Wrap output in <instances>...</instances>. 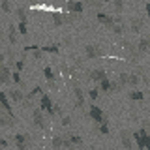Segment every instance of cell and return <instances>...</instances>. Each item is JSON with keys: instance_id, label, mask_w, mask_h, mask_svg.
Returning <instances> with one entry per match:
<instances>
[{"instance_id": "obj_1", "label": "cell", "mask_w": 150, "mask_h": 150, "mask_svg": "<svg viewBox=\"0 0 150 150\" xmlns=\"http://www.w3.org/2000/svg\"><path fill=\"white\" fill-rule=\"evenodd\" d=\"M133 137H135V143H137L139 150H150V135H148V131L144 128H141L139 131H135Z\"/></svg>"}, {"instance_id": "obj_2", "label": "cell", "mask_w": 150, "mask_h": 150, "mask_svg": "<svg viewBox=\"0 0 150 150\" xmlns=\"http://www.w3.org/2000/svg\"><path fill=\"white\" fill-rule=\"evenodd\" d=\"M83 9H84L83 0H68V2H66V11H68L69 15H81Z\"/></svg>"}, {"instance_id": "obj_3", "label": "cell", "mask_w": 150, "mask_h": 150, "mask_svg": "<svg viewBox=\"0 0 150 150\" xmlns=\"http://www.w3.org/2000/svg\"><path fill=\"white\" fill-rule=\"evenodd\" d=\"M88 112H90V116L94 118V122H96V124H105V122H109V118H107V115L105 112H103L100 107L98 105H90V109H88Z\"/></svg>"}, {"instance_id": "obj_4", "label": "cell", "mask_w": 150, "mask_h": 150, "mask_svg": "<svg viewBox=\"0 0 150 150\" xmlns=\"http://www.w3.org/2000/svg\"><path fill=\"white\" fill-rule=\"evenodd\" d=\"M53 100H51V96L49 94H41V100H40V109L41 111H47L49 112V116H54V112H53Z\"/></svg>"}, {"instance_id": "obj_5", "label": "cell", "mask_w": 150, "mask_h": 150, "mask_svg": "<svg viewBox=\"0 0 150 150\" xmlns=\"http://www.w3.org/2000/svg\"><path fill=\"white\" fill-rule=\"evenodd\" d=\"M84 53H86L88 58H100V56H103V51H101V47L98 45V43L84 45Z\"/></svg>"}, {"instance_id": "obj_6", "label": "cell", "mask_w": 150, "mask_h": 150, "mask_svg": "<svg viewBox=\"0 0 150 150\" xmlns=\"http://www.w3.org/2000/svg\"><path fill=\"white\" fill-rule=\"evenodd\" d=\"M0 105H2V109L8 112V116H11V118H15V112H13L11 105H9V100H8V94H4V90H0Z\"/></svg>"}, {"instance_id": "obj_7", "label": "cell", "mask_w": 150, "mask_h": 150, "mask_svg": "<svg viewBox=\"0 0 150 150\" xmlns=\"http://www.w3.org/2000/svg\"><path fill=\"white\" fill-rule=\"evenodd\" d=\"M122 45H124V49L128 51V54H129V58H131V62H137V56H139V51H137V45H133V43H129L128 40H124L122 41Z\"/></svg>"}, {"instance_id": "obj_8", "label": "cell", "mask_w": 150, "mask_h": 150, "mask_svg": "<svg viewBox=\"0 0 150 150\" xmlns=\"http://www.w3.org/2000/svg\"><path fill=\"white\" fill-rule=\"evenodd\" d=\"M73 94H75V107H77V109L84 107V92H83V88L79 86V84L73 86Z\"/></svg>"}, {"instance_id": "obj_9", "label": "cell", "mask_w": 150, "mask_h": 150, "mask_svg": "<svg viewBox=\"0 0 150 150\" xmlns=\"http://www.w3.org/2000/svg\"><path fill=\"white\" fill-rule=\"evenodd\" d=\"M107 77H109V75H107L105 69H92V71L88 73V79L94 81V83H101L103 79H107Z\"/></svg>"}, {"instance_id": "obj_10", "label": "cell", "mask_w": 150, "mask_h": 150, "mask_svg": "<svg viewBox=\"0 0 150 150\" xmlns=\"http://www.w3.org/2000/svg\"><path fill=\"white\" fill-rule=\"evenodd\" d=\"M13 141L17 144V150H26V143H28V135L26 133H15Z\"/></svg>"}, {"instance_id": "obj_11", "label": "cell", "mask_w": 150, "mask_h": 150, "mask_svg": "<svg viewBox=\"0 0 150 150\" xmlns=\"http://www.w3.org/2000/svg\"><path fill=\"white\" fill-rule=\"evenodd\" d=\"M96 17H98V21H100L101 25H105L107 28H112V26H115V17H112V15H107V13L100 11Z\"/></svg>"}, {"instance_id": "obj_12", "label": "cell", "mask_w": 150, "mask_h": 150, "mask_svg": "<svg viewBox=\"0 0 150 150\" xmlns=\"http://www.w3.org/2000/svg\"><path fill=\"white\" fill-rule=\"evenodd\" d=\"M143 26H144V23H143V19H139V17H133L129 21V30L133 32V34H139V32L143 30Z\"/></svg>"}, {"instance_id": "obj_13", "label": "cell", "mask_w": 150, "mask_h": 150, "mask_svg": "<svg viewBox=\"0 0 150 150\" xmlns=\"http://www.w3.org/2000/svg\"><path fill=\"white\" fill-rule=\"evenodd\" d=\"M32 118H34V124L38 126V128L45 129V122H43V116H41V109H40V107L32 111Z\"/></svg>"}, {"instance_id": "obj_14", "label": "cell", "mask_w": 150, "mask_h": 150, "mask_svg": "<svg viewBox=\"0 0 150 150\" xmlns=\"http://www.w3.org/2000/svg\"><path fill=\"white\" fill-rule=\"evenodd\" d=\"M120 141H122V144H124V148L126 150H131V148H133V143H131V133H129V131H122V133H120Z\"/></svg>"}, {"instance_id": "obj_15", "label": "cell", "mask_w": 150, "mask_h": 150, "mask_svg": "<svg viewBox=\"0 0 150 150\" xmlns=\"http://www.w3.org/2000/svg\"><path fill=\"white\" fill-rule=\"evenodd\" d=\"M43 77L47 79V83L51 84V83H54L56 79H58V75L53 71V68H51V66H45V68H43Z\"/></svg>"}, {"instance_id": "obj_16", "label": "cell", "mask_w": 150, "mask_h": 150, "mask_svg": "<svg viewBox=\"0 0 150 150\" xmlns=\"http://www.w3.org/2000/svg\"><path fill=\"white\" fill-rule=\"evenodd\" d=\"M137 51L139 53H148L150 51V40L148 38H141L137 41Z\"/></svg>"}, {"instance_id": "obj_17", "label": "cell", "mask_w": 150, "mask_h": 150, "mask_svg": "<svg viewBox=\"0 0 150 150\" xmlns=\"http://www.w3.org/2000/svg\"><path fill=\"white\" fill-rule=\"evenodd\" d=\"M9 81H11V73H9V69L6 66H2L0 68V84H8Z\"/></svg>"}, {"instance_id": "obj_18", "label": "cell", "mask_w": 150, "mask_h": 150, "mask_svg": "<svg viewBox=\"0 0 150 150\" xmlns=\"http://www.w3.org/2000/svg\"><path fill=\"white\" fill-rule=\"evenodd\" d=\"M8 96L9 98H11V100L13 101H15V103H21V101H25V94H23L21 90H8Z\"/></svg>"}, {"instance_id": "obj_19", "label": "cell", "mask_w": 150, "mask_h": 150, "mask_svg": "<svg viewBox=\"0 0 150 150\" xmlns=\"http://www.w3.org/2000/svg\"><path fill=\"white\" fill-rule=\"evenodd\" d=\"M51 146H53L54 150L64 148V135H54L53 141H51Z\"/></svg>"}, {"instance_id": "obj_20", "label": "cell", "mask_w": 150, "mask_h": 150, "mask_svg": "<svg viewBox=\"0 0 150 150\" xmlns=\"http://www.w3.org/2000/svg\"><path fill=\"white\" fill-rule=\"evenodd\" d=\"M8 40H9V43H11V45L17 43V28L13 26V25H9V28H8Z\"/></svg>"}, {"instance_id": "obj_21", "label": "cell", "mask_w": 150, "mask_h": 150, "mask_svg": "<svg viewBox=\"0 0 150 150\" xmlns=\"http://www.w3.org/2000/svg\"><path fill=\"white\" fill-rule=\"evenodd\" d=\"M40 49H41V53H58V51H60V45H58V43H53V45H41Z\"/></svg>"}, {"instance_id": "obj_22", "label": "cell", "mask_w": 150, "mask_h": 150, "mask_svg": "<svg viewBox=\"0 0 150 150\" xmlns=\"http://www.w3.org/2000/svg\"><path fill=\"white\" fill-rule=\"evenodd\" d=\"M128 98H129V100H133V101H143L144 94L141 92V90H131V92L128 94Z\"/></svg>"}, {"instance_id": "obj_23", "label": "cell", "mask_w": 150, "mask_h": 150, "mask_svg": "<svg viewBox=\"0 0 150 150\" xmlns=\"http://www.w3.org/2000/svg\"><path fill=\"white\" fill-rule=\"evenodd\" d=\"M128 84L129 86H137L139 84V73H128Z\"/></svg>"}, {"instance_id": "obj_24", "label": "cell", "mask_w": 150, "mask_h": 150, "mask_svg": "<svg viewBox=\"0 0 150 150\" xmlns=\"http://www.w3.org/2000/svg\"><path fill=\"white\" fill-rule=\"evenodd\" d=\"M0 126H13V118L4 112H0Z\"/></svg>"}, {"instance_id": "obj_25", "label": "cell", "mask_w": 150, "mask_h": 150, "mask_svg": "<svg viewBox=\"0 0 150 150\" xmlns=\"http://www.w3.org/2000/svg\"><path fill=\"white\" fill-rule=\"evenodd\" d=\"M15 15L19 19V23H26V9L25 8H17L15 9Z\"/></svg>"}, {"instance_id": "obj_26", "label": "cell", "mask_w": 150, "mask_h": 150, "mask_svg": "<svg viewBox=\"0 0 150 150\" xmlns=\"http://www.w3.org/2000/svg\"><path fill=\"white\" fill-rule=\"evenodd\" d=\"M0 8H2L4 13H11V4H9V0H2V2H0Z\"/></svg>"}, {"instance_id": "obj_27", "label": "cell", "mask_w": 150, "mask_h": 150, "mask_svg": "<svg viewBox=\"0 0 150 150\" xmlns=\"http://www.w3.org/2000/svg\"><path fill=\"white\" fill-rule=\"evenodd\" d=\"M98 96H100V88H90V90H88V98H90L92 101H96Z\"/></svg>"}, {"instance_id": "obj_28", "label": "cell", "mask_w": 150, "mask_h": 150, "mask_svg": "<svg viewBox=\"0 0 150 150\" xmlns=\"http://www.w3.org/2000/svg\"><path fill=\"white\" fill-rule=\"evenodd\" d=\"M115 9H116V13H122V9H124V0H115Z\"/></svg>"}, {"instance_id": "obj_29", "label": "cell", "mask_w": 150, "mask_h": 150, "mask_svg": "<svg viewBox=\"0 0 150 150\" xmlns=\"http://www.w3.org/2000/svg\"><path fill=\"white\" fill-rule=\"evenodd\" d=\"M17 32L19 34H23V36H26V23H19V26H17Z\"/></svg>"}, {"instance_id": "obj_30", "label": "cell", "mask_w": 150, "mask_h": 150, "mask_svg": "<svg viewBox=\"0 0 150 150\" xmlns=\"http://www.w3.org/2000/svg\"><path fill=\"white\" fill-rule=\"evenodd\" d=\"M118 83L122 86H126V84H128V73H120L118 75Z\"/></svg>"}, {"instance_id": "obj_31", "label": "cell", "mask_w": 150, "mask_h": 150, "mask_svg": "<svg viewBox=\"0 0 150 150\" xmlns=\"http://www.w3.org/2000/svg\"><path fill=\"white\" fill-rule=\"evenodd\" d=\"M11 81H13V83H17V84H23V81H21V73H19V71L11 73Z\"/></svg>"}, {"instance_id": "obj_32", "label": "cell", "mask_w": 150, "mask_h": 150, "mask_svg": "<svg viewBox=\"0 0 150 150\" xmlns=\"http://www.w3.org/2000/svg\"><path fill=\"white\" fill-rule=\"evenodd\" d=\"M109 122H105V124H100V131H101V133L103 135H107V133H109Z\"/></svg>"}, {"instance_id": "obj_33", "label": "cell", "mask_w": 150, "mask_h": 150, "mask_svg": "<svg viewBox=\"0 0 150 150\" xmlns=\"http://www.w3.org/2000/svg\"><path fill=\"white\" fill-rule=\"evenodd\" d=\"M68 137H69V141H71L73 144H81V143H83V139L77 137V135H68Z\"/></svg>"}, {"instance_id": "obj_34", "label": "cell", "mask_w": 150, "mask_h": 150, "mask_svg": "<svg viewBox=\"0 0 150 150\" xmlns=\"http://www.w3.org/2000/svg\"><path fill=\"white\" fill-rule=\"evenodd\" d=\"M23 68H25V58H21V60H17V62H15V69H17V71H21Z\"/></svg>"}, {"instance_id": "obj_35", "label": "cell", "mask_w": 150, "mask_h": 150, "mask_svg": "<svg viewBox=\"0 0 150 150\" xmlns=\"http://www.w3.org/2000/svg\"><path fill=\"white\" fill-rule=\"evenodd\" d=\"M69 122H71L69 116H62V126H69Z\"/></svg>"}, {"instance_id": "obj_36", "label": "cell", "mask_w": 150, "mask_h": 150, "mask_svg": "<svg viewBox=\"0 0 150 150\" xmlns=\"http://www.w3.org/2000/svg\"><path fill=\"white\" fill-rule=\"evenodd\" d=\"M0 146L6 148V146H8V141H6V139H0Z\"/></svg>"}, {"instance_id": "obj_37", "label": "cell", "mask_w": 150, "mask_h": 150, "mask_svg": "<svg viewBox=\"0 0 150 150\" xmlns=\"http://www.w3.org/2000/svg\"><path fill=\"white\" fill-rule=\"evenodd\" d=\"M144 11H146V15H148V17H150V2H148V4H146V6H144Z\"/></svg>"}, {"instance_id": "obj_38", "label": "cell", "mask_w": 150, "mask_h": 150, "mask_svg": "<svg viewBox=\"0 0 150 150\" xmlns=\"http://www.w3.org/2000/svg\"><path fill=\"white\" fill-rule=\"evenodd\" d=\"M84 2H86V4H92V6H94V4L98 6V2H96V0H83V4H84Z\"/></svg>"}, {"instance_id": "obj_39", "label": "cell", "mask_w": 150, "mask_h": 150, "mask_svg": "<svg viewBox=\"0 0 150 150\" xmlns=\"http://www.w3.org/2000/svg\"><path fill=\"white\" fill-rule=\"evenodd\" d=\"M148 79H150V64H148Z\"/></svg>"}]
</instances>
